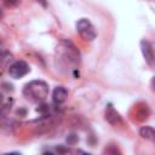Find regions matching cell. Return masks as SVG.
Masks as SVG:
<instances>
[{"mask_svg": "<svg viewBox=\"0 0 155 155\" xmlns=\"http://www.w3.org/2000/svg\"><path fill=\"white\" fill-rule=\"evenodd\" d=\"M76 30L80 36L86 41H92L97 35L93 24L87 18H80L76 22Z\"/></svg>", "mask_w": 155, "mask_h": 155, "instance_id": "3", "label": "cell"}, {"mask_svg": "<svg viewBox=\"0 0 155 155\" xmlns=\"http://www.w3.org/2000/svg\"><path fill=\"white\" fill-rule=\"evenodd\" d=\"M56 57L57 63L62 67V69L76 73L80 64V53L70 41H62L57 46Z\"/></svg>", "mask_w": 155, "mask_h": 155, "instance_id": "1", "label": "cell"}, {"mask_svg": "<svg viewBox=\"0 0 155 155\" xmlns=\"http://www.w3.org/2000/svg\"><path fill=\"white\" fill-rule=\"evenodd\" d=\"M139 134L142 136V138L144 139H148V140H151L155 143V130L149 127V126H143L140 130H139Z\"/></svg>", "mask_w": 155, "mask_h": 155, "instance_id": "7", "label": "cell"}, {"mask_svg": "<svg viewBox=\"0 0 155 155\" xmlns=\"http://www.w3.org/2000/svg\"><path fill=\"white\" fill-rule=\"evenodd\" d=\"M151 88H153V91L155 92V76L151 79Z\"/></svg>", "mask_w": 155, "mask_h": 155, "instance_id": "10", "label": "cell"}, {"mask_svg": "<svg viewBox=\"0 0 155 155\" xmlns=\"http://www.w3.org/2000/svg\"><path fill=\"white\" fill-rule=\"evenodd\" d=\"M29 70L30 69H29V65H28L27 62H24V61H17V62H15L13 64L10 65L8 74L13 79H21L24 75H27L29 73Z\"/></svg>", "mask_w": 155, "mask_h": 155, "instance_id": "4", "label": "cell"}, {"mask_svg": "<svg viewBox=\"0 0 155 155\" xmlns=\"http://www.w3.org/2000/svg\"><path fill=\"white\" fill-rule=\"evenodd\" d=\"M67 142H68V144L73 145V144H75V143L78 142V137H76L75 134H69L68 138H67Z\"/></svg>", "mask_w": 155, "mask_h": 155, "instance_id": "9", "label": "cell"}, {"mask_svg": "<svg viewBox=\"0 0 155 155\" xmlns=\"http://www.w3.org/2000/svg\"><path fill=\"white\" fill-rule=\"evenodd\" d=\"M140 50H142V53H143L145 62L150 67H154L155 65V53H154V48H153L151 44L148 40H142L140 41Z\"/></svg>", "mask_w": 155, "mask_h": 155, "instance_id": "5", "label": "cell"}, {"mask_svg": "<svg viewBox=\"0 0 155 155\" xmlns=\"http://www.w3.org/2000/svg\"><path fill=\"white\" fill-rule=\"evenodd\" d=\"M105 119L110 122V124H114V125H116L117 122H121V117H120V115L109 105V108H108V110L105 111Z\"/></svg>", "mask_w": 155, "mask_h": 155, "instance_id": "8", "label": "cell"}, {"mask_svg": "<svg viewBox=\"0 0 155 155\" xmlns=\"http://www.w3.org/2000/svg\"><path fill=\"white\" fill-rule=\"evenodd\" d=\"M23 94L25 96L27 99L31 102H44L45 98L48 94V86L44 81H31L27 84L23 88Z\"/></svg>", "mask_w": 155, "mask_h": 155, "instance_id": "2", "label": "cell"}, {"mask_svg": "<svg viewBox=\"0 0 155 155\" xmlns=\"http://www.w3.org/2000/svg\"><path fill=\"white\" fill-rule=\"evenodd\" d=\"M68 97V91L65 87L63 86H57L54 90H53V93H52V98H53V102L56 104H61L63 102H65Z\"/></svg>", "mask_w": 155, "mask_h": 155, "instance_id": "6", "label": "cell"}]
</instances>
